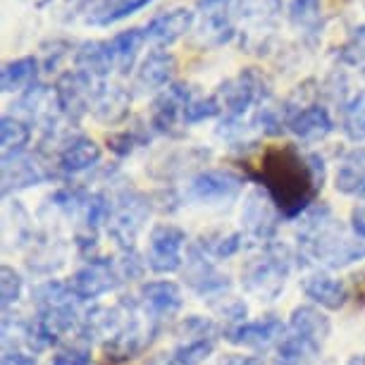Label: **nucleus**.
I'll return each mask as SVG.
<instances>
[{"label":"nucleus","mask_w":365,"mask_h":365,"mask_svg":"<svg viewBox=\"0 0 365 365\" xmlns=\"http://www.w3.org/2000/svg\"><path fill=\"white\" fill-rule=\"evenodd\" d=\"M187 246V234L179 227L163 222L150 230L148 244V267L158 274L177 272L182 267V249Z\"/></svg>","instance_id":"obj_9"},{"label":"nucleus","mask_w":365,"mask_h":365,"mask_svg":"<svg viewBox=\"0 0 365 365\" xmlns=\"http://www.w3.org/2000/svg\"><path fill=\"white\" fill-rule=\"evenodd\" d=\"M351 230H354L356 237L365 239V198L361 203H356L354 210H351Z\"/></svg>","instance_id":"obj_42"},{"label":"nucleus","mask_w":365,"mask_h":365,"mask_svg":"<svg viewBox=\"0 0 365 365\" xmlns=\"http://www.w3.org/2000/svg\"><path fill=\"white\" fill-rule=\"evenodd\" d=\"M336 58H339V63L349 67H361V70H365V24L356 26L349 34V38L336 48Z\"/></svg>","instance_id":"obj_36"},{"label":"nucleus","mask_w":365,"mask_h":365,"mask_svg":"<svg viewBox=\"0 0 365 365\" xmlns=\"http://www.w3.org/2000/svg\"><path fill=\"white\" fill-rule=\"evenodd\" d=\"M279 210L277 205L272 203V198L267 196V191L253 189L249 196H246L244 203V212H241V220H244V227L249 232V237L256 241H270L277 232V222H279Z\"/></svg>","instance_id":"obj_14"},{"label":"nucleus","mask_w":365,"mask_h":365,"mask_svg":"<svg viewBox=\"0 0 365 365\" xmlns=\"http://www.w3.org/2000/svg\"><path fill=\"white\" fill-rule=\"evenodd\" d=\"M146 38V29H139V26H132V29H125L120 34H115L110 38V51H113V60H115V70L120 74H129L134 70V63L139 58V51Z\"/></svg>","instance_id":"obj_26"},{"label":"nucleus","mask_w":365,"mask_h":365,"mask_svg":"<svg viewBox=\"0 0 365 365\" xmlns=\"http://www.w3.org/2000/svg\"><path fill=\"white\" fill-rule=\"evenodd\" d=\"M41 51H43V72H53L55 67L60 65V60H65L67 55H70L72 43L63 38H53V41H46V43L41 46Z\"/></svg>","instance_id":"obj_39"},{"label":"nucleus","mask_w":365,"mask_h":365,"mask_svg":"<svg viewBox=\"0 0 365 365\" xmlns=\"http://www.w3.org/2000/svg\"><path fill=\"white\" fill-rule=\"evenodd\" d=\"M284 0H237V12L246 22H270L282 12Z\"/></svg>","instance_id":"obj_35"},{"label":"nucleus","mask_w":365,"mask_h":365,"mask_svg":"<svg viewBox=\"0 0 365 365\" xmlns=\"http://www.w3.org/2000/svg\"><path fill=\"white\" fill-rule=\"evenodd\" d=\"M113 217V205L103 194H91L86 201V220L88 227H98L101 222H108Z\"/></svg>","instance_id":"obj_40"},{"label":"nucleus","mask_w":365,"mask_h":365,"mask_svg":"<svg viewBox=\"0 0 365 365\" xmlns=\"http://www.w3.org/2000/svg\"><path fill=\"white\" fill-rule=\"evenodd\" d=\"M341 127L351 141H365V91L354 93L341 108Z\"/></svg>","instance_id":"obj_32"},{"label":"nucleus","mask_w":365,"mask_h":365,"mask_svg":"<svg viewBox=\"0 0 365 365\" xmlns=\"http://www.w3.org/2000/svg\"><path fill=\"white\" fill-rule=\"evenodd\" d=\"M177 70V58L170 51H163V48H155L150 51L143 63L136 70L134 77V86L139 88L141 93H150L158 91L163 86H170L172 74Z\"/></svg>","instance_id":"obj_18"},{"label":"nucleus","mask_w":365,"mask_h":365,"mask_svg":"<svg viewBox=\"0 0 365 365\" xmlns=\"http://www.w3.org/2000/svg\"><path fill=\"white\" fill-rule=\"evenodd\" d=\"M334 189L344 196H365V146L351 148L334 175Z\"/></svg>","instance_id":"obj_25"},{"label":"nucleus","mask_w":365,"mask_h":365,"mask_svg":"<svg viewBox=\"0 0 365 365\" xmlns=\"http://www.w3.org/2000/svg\"><path fill=\"white\" fill-rule=\"evenodd\" d=\"M184 279H187V284L201 296L220 294V292H225V289L230 287V277L220 272L217 267L208 260V256L198 249V246H191V249H189Z\"/></svg>","instance_id":"obj_17"},{"label":"nucleus","mask_w":365,"mask_h":365,"mask_svg":"<svg viewBox=\"0 0 365 365\" xmlns=\"http://www.w3.org/2000/svg\"><path fill=\"white\" fill-rule=\"evenodd\" d=\"M120 277L122 274L117 272V267L110 260L96 258L86 267L74 272L67 284L77 294L79 301H88V299H98V296L108 294L110 289H115L122 282Z\"/></svg>","instance_id":"obj_13"},{"label":"nucleus","mask_w":365,"mask_h":365,"mask_svg":"<svg viewBox=\"0 0 365 365\" xmlns=\"http://www.w3.org/2000/svg\"><path fill=\"white\" fill-rule=\"evenodd\" d=\"M101 160V146L88 136H72L63 143L58 155V170L63 175H79Z\"/></svg>","instance_id":"obj_22"},{"label":"nucleus","mask_w":365,"mask_h":365,"mask_svg":"<svg viewBox=\"0 0 365 365\" xmlns=\"http://www.w3.org/2000/svg\"><path fill=\"white\" fill-rule=\"evenodd\" d=\"M303 294L315 303H320L322 308H329V311H339L349 301V287L341 279L329 277L325 272L308 274L303 279Z\"/></svg>","instance_id":"obj_24"},{"label":"nucleus","mask_w":365,"mask_h":365,"mask_svg":"<svg viewBox=\"0 0 365 365\" xmlns=\"http://www.w3.org/2000/svg\"><path fill=\"white\" fill-rule=\"evenodd\" d=\"M215 351V332L184 334V341L175 349V361L179 365H201Z\"/></svg>","instance_id":"obj_30"},{"label":"nucleus","mask_w":365,"mask_h":365,"mask_svg":"<svg viewBox=\"0 0 365 365\" xmlns=\"http://www.w3.org/2000/svg\"><path fill=\"white\" fill-rule=\"evenodd\" d=\"M253 179L263 184L279 215L294 220L311 208V203L318 198L325 182V165L320 155H303L299 146L284 143L265 150L260 158L258 175Z\"/></svg>","instance_id":"obj_1"},{"label":"nucleus","mask_w":365,"mask_h":365,"mask_svg":"<svg viewBox=\"0 0 365 365\" xmlns=\"http://www.w3.org/2000/svg\"><path fill=\"white\" fill-rule=\"evenodd\" d=\"M3 365H36V358L24 354V351H17V349H5Z\"/></svg>","instance_id":"obj_43"},{"label":"nucleus","mask_w":365,"mask_h":365,"mask_svg":"<svg viewBox=\"0 0 365 365\" xmlns=\"http://www.w3.org/2000/svg\"><path fill=\"white\" fill-rule=\"evenodd\" d=\"M232 0H198V36L208 48H220L234 38Z\"/></svg>","instance_id":"obj_11"},{"label":"nucleus","mask_w":365,"mask_h":365,"mask_svg":"<svg viewBox=\"0 0 365 365\" xmlns=\"http://www.w3.org/2000/svg\"><path fill=\"white\" fill-rule=\"evenodd\" d=\"M22 287H24V279L22 274L17 270H12L10 265H3L0 267V296H3V311L8 313V308L12 303L19 301L22 296Z\"/></svg>","instance_id":"obj_38"},{"label":"nucleus","mask_w":365,"mask_h":365,"mask_svg":"<svg viewBox=\"0 0 365 365\" xmlns=\"http://www.w3.org/2000/svg\"><path fill=\"white\" fill-rule=\"evenodd\" d=\"M289 270H292V253H289V249L279 244H270L263 256L253 258L244 267L241 277H244L246 292L256 294L260 301H272L284 289Z\"/></svg>","instance_id":"obj_4"},{"label":"nucleus","mask_w":365,"mask_h":365,"mask_svg":"<svg viewBox=\"0 0 365 365\" xmlns=\"http://www.w3.org/2000/svg\"><path fill=\"white\" fill-rule=\"evenodd\" d=\"M48 172L43 165L36 163V158L26 150L17 153H3V196H10L12 191H22L36 184L46 182Z\"/></svg>","instance_id":"obj_15"},{"label":"nucleus","mask_w":365,"mask_h":365,"mask_svg":"<svg viewBox=\"0 0 365 365\" xmlns=\"http://www.w3.org/2000/svg\"><path fill=\"white\" fill-rule=\"evenodd\" d=\"M31 141V125L19 120L17 115H3L0 120V143H3V153H17L24 150Z\"/></svg>","instance_id":"obj_31"},{"label":"nucleus","mask_w":365,"mask_h":365,"mask_svg":"<svg viewBox=\"0 0 365 365\" xmlns=\"http://www.w3.org/2000/svg\"><path fill=\"white\" fill-rule=\"evenodd\" d=\"M36 77H38V58L24 55V58L10 60V63L3 65V70H0V86H3L5 93L26 91L34 84H38Z\"/></svg>","instance_id":"obj_27"},{"label":"nucleus","mask_w":365,"mask_h":365,"mask_svg":"<svg viewBox=\"0 0 365 365\" xmlns=\"http://www.w3.org/2000/svg\"><path fill=\"white\" fill-rule=\"evenodd\" d=\"M282 110H284L287 129L306 143L322 141L334 132V122L325 106H315V103H311V106H294L292 101H287Z\"/></svg>","instance_id":"obj_10"},{"label":"nucleus","mask_w":365,"mask_h":365,"mask_svg":"<svg viewBox=\"0 0 365 365\" xmlns=\"http://www.w3.org/2000/svg\"><path fill=\"white\" fill-rule=\"evenodd\" d=\"M74 70L88 74L96 81L106 79L115 70L110 41H84L74 53Z\"/></svg>","instance_id":"obj_23"},{"label":"nucleus","mask_w":365,"mask_h":365,"mask_svg":"<svg viewBox=\"0 0 365 365\" xmlns=\"http://www.w3.org/2000/svg\"><path fill=\"white\" fill-rule=\"evenodd\" d=\"M346 365H365V356H363V354H361V356H354Z\"/></svg>","instance_id":"obj_47"},{"label":"nucleus","mask_w":365,"mask_h":365,"mask_svg":"<svg viewBox=\"0 0 365 365\" xmlns=\"http://www.w3.org/2000/svg\"><path fill=\"white\" fill-rule=\"evenodd\" d=\"M217 365H260V361L251 356H227Z\"/></svg>","instance_id":"obj_44"},{"label":"nucleus","mask_w":365,"mask_h":365,"mask_svg":"<svg viewBox=\"0 0 365 365\" xmlns=\"http://www.w3.org/2000/svg\"><path fill=\"white\" fill-rule=\"evenodd\" d=\"M98 84L88 74L79 70L65 72L55 84V103H58V113L65 115L70 122H77L81 115L91 113V101Z\"/></svg>","instance_id":"obj_7"},{"label":"nucleus","mask_w":365,"mask_h":365,"mask_svg":"<svg viewBox=\"0 0 365 365\" xmlns=\"http://www.w3.org/2000/svg\"><path fill=\"white\" fill-rule=\"evenodd\" d=\"M53 365H91V351L88 349H63L53 356Z\"/></svg>","instance_id":"obj_41"},{"label":"nucleus","mask_w":365,"mask_h":365,"mask_svg":"<svg viewBox=\"0 0 365 365\" xmlns=\"http://www.w3.org/2000/svg\"><path fill=\"white\" fill-rule=\"evenodd\" d=\"M327 336L329 320L325 313H320L313 306L294 308L292 318H289V327L284 329V336L277 344L282 361L294 363L301 361L303 356H315L325 346Z\"/></svg>","instance_id":"obj_3"},{"label":"nucleus","mask_w":365,"mask_h":365,"mask_svg":"<svg viewBox=\"0 0 365 365\" xmlns=\"http://www.w3.org/2000/svg\"><path fill=\"white\" fill-rule=\"evenodd\" d=\"M150 365H179V363L175 361V358H165V356H160V358H155V361L150 363Z\"/></svg>","instance_id":"obj_46"},{"label":"nucleus","mask_w":365,"mask_h":365,"mask_svg":"<svg viewBox=\"0 0 365 365\" xmlns=\"http://www.w3.org/2000/svg\"><path fill=\"white\" fill-rule=\"evenodd\" d=\"M141 299L146 306V313L153 322H160L163 318H172L179 308H182V289L175 282L160 279V282H148L141 287Z\"/></svg>","instance_id":"obj_21"},{"label":"nucleus","mask_w":365,"mask_h":365,"mask_svg":"<svg viewBox=\"0 0 365 365\" xmlns=\"http://www.w3.org/2000/svg\"><path fill=\"white\" fill-rule=\"evenodd\" d=\"M289 19L292 24L315 43L322 36V0H289Z\"/></svg>","instance_id":"obj_28"},{"label":"nucleus","mask_w":365,"mask_h":365,"mask_svg":"<svg viewBox=\"0 0 365 365\" xmlns=\"http://www.w3.org/2000/svg\"><path fill=\"white\" fill-rule=\"evenodd\" d=\"M150 3H153V0H101V3L86 15V22L93 26H110V24H117V22H122V19L136 15V12L143 10Z\"/></svg>","instance_id":"obj_29"},{"label":"nucleus","mask_w":365,"mask_h":365,"mask_svg":"<svg viewBox=\"0 0 365 365\" xmlns=\"http://www.w3.org/2000/svg\"><path fill=\"white\" fill-rule=\"evenodd\" d=\"M363 77H365V70H363Z\"/></svg>","instance_id":"obj_48"},{"label":"nucleus","mask_w":365,"mask_h":365,"mask_svg":"<svg viewBox=\"0 0 365 365\" xmlns=\"http://www.w3.org/2000/svg\"><path fill=\"white\" fill-rule=\"evenodd\" d=\"M132 96L122 86L115 84H98L91 101V115L103 125H120L129 117Z\"/></svg>","instance_id":"obj_20"},{"label":"nucleus","mask_w":365,"mask_h":365,"mask_svg":"<svg viewBox=\"0 0 365 365\" xmlns=\"http://www.w3.org/2000/svg\"><path fill=\"white\" fill-rule=\"evenodd\" d=\"M150 212V203L139 191L125 189L117 196V205L110 217V237H113L122 249H132L136 237H139L143 222Z\"/></svg>","instance_id":"obj_6"},{"label":"nucleus","mask_w":365,"mask_h":365,"mask_svg":"<svg viewBox=\"0 0 365 365\" xmlns=\"http://www.w3.org/2000/svg\"><path fill=\"white\" fill-rule=\"evenodd\" d=\"M24 3H29L31 8H36V10H46L48 5L53 3V0H24Z\"/></svg>","instance_id":"obj_45"},{"label":"nucleus","mask_w":365,"mask_h":365,"mask_svg":"<svg viewBox=\"0 0 365 365\" xmlns=\"http://www.w3.org/2000/svg\"><path fill=\"white\" fill-rule=\"evenodd\" d=\"M272 86L267 77L256 67H244L234 79H227L217 86V98L222 106L225 120H241L253 106H265Z\"/></svg>","instance_id":"obj_5"},{"label":"nucleus","mask_w":365,"mask_h":365,"mask_svg":"<svg viewBox=\"0 0 365 365\" xmlns=\"http://www.w3.org/2000/svg\"><path fill=\"white\" fill-rule=\"evenodd\" d=\"M241 244H244V234H239V232H232V234H208V237L201 239V246H198V249H201L205 256L222 260V258L234 256V253L241 249Z\"/></svg>","instance_id":"obj_34"},{"label":"nucleus","mask_w":365,"mask_h":365,"mask_svg":"<svg viewBox=\"0 0 365 365\" xmlns=\"http://www.w3.org/2000/svg\"><path fill=\"white\" fill-rule=\"evenodd\" d=\"M196 22V12L189 8H175L155 15L146 24V38L158 46H170L191 31Z\"/></svg>","instance_id":"obj_19"},{"label":"nucleus","mask_w":365,"mask_h":365,"mask_svg":"<svg viewBox=\"0 0 365 365\" xmlns=\"http://www.w3.org/2000/svg\"><path fill=\"white\" fill-rule=\"evenodd\" d=\"M244 189V177L232 170H205L189 182V198L201 203L230 201Z\"/></svg>","instance_id":"obj_12"},{"label":"nucleus","mask_w":365,"mask_h":365,"mask_svg":"<svg viewBox=\"0 0 365 365\" xmlns=\"http://www.w3.org/2000/svg\"><path fill=\"white\" fill-rule=\"evenodd\" d=\"M284 325L282 320L272 318H260V320H253V322H237V325L227 327L225 329V339L237 344V346H246V349H265L270 344L277 341L284 336Z\"/></svg>","instance_id":"obj_16"},{"label":"nucleus","mask_w":365,"mask_h":365,"mask_svg":"<svg viewBox=\"0 0 365 365\" xmlns=\"http://www.w3.org/2000/svg\"><path fill=\"white\" fill-rule=\"evenodd\" d=\"M301 244L308 256L318 258L329 267H344L365 258V239L346 237L341 227L334 225L327 205L308 210Z\"/></svg>","instance_id":"obj_2"},{"label":"nucleus","mask_w":365,"mask_h":365,"mask_svg":"<svg viewBox=\"0 0 365 365\" xmlns=\"http://www.w3.org/2000/svg\"><path fill=\"white\" fill-rule=\"evenodd\" d=\"M150 141V132L146 125H136V127H129L125 132H117L113 136H108V146L113 150L115 155L125 158V155H132L136 148L146 146Z\"/></svg>","instance_id":"obj_33"},{"label":"nucleus","mask_w":365,"mask_h":365,"mask_svg":"<svg viewBox=\"0 0 365 365\" xmlns=\"http://www.w3.org/2000/svg\"><path fill=\"white\" fill-rule=\"evenodd\" d=\"M222 113V106H220L217 96H196L187 103L184 108V125H198V122H205L210 117H217Z\"/></svg>","instance_id":"obj_37"},{"label":"nucleus","mask_w":365,"mask_h":365,"mask_svg":"<svg viewBox=\"0 0 365 365\" xmlns=\"http://www.w3.org/2000/svg\"><path fill=\"white\" fill-rule=\"evenodd\" d=\"M191 98H194V91H191L189 84H182V81L170 84L153 101V106H150L148 127L153 129L155 134L182 136V132H179L177 127H179V122H184V108H187V103Z\"/></svg>","instance_id":"obj_8"}]
</instances>
